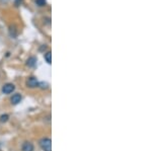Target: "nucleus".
<instances>
[{
	"label": "nucleus",
	"instance_id": "1",
	"mask_svg": "<svg viewBox=\"0 0 152 151\" xmlns=\"http://www.w3.org/2000/svg\"><path fill=\"white\" fill-rule=\"evenodd\" d=\"M40 145L44 151H52V141L50 138H43L40 141Z\"/></svg>",
	"mask_w": 152,
	"mask_h": 151
},
{
	"label": "nucleus",
	"instance_id": "2",
	"mask_svg": "<svg viewBox=\"0 0 152 151\" xmlns=\"http://www.w3.org/2000/svg\"><path fill=\"white\" fill-rule=\"evenodd\" d=\"M40 83H39L38 79L36 77H29L26 80V86L29 87V88H35V87H38Z\"/></svg>",
	"mask_w": 152,
	"mask_h": 151
},
{
	"label": "nucleus",
	"instance_id": "3",
	"mask_svg": "<svg viewBox=\"0 0 152 151\" xmlns=\"http://www.w3.org/2000/svg\"><path fill=\"white\" fill-rule=\"evenodd\" d=\"M14 89H15V86H14L12 83H6L3 85V87H2V91H3V93H5V94L11 93Z\"/></svg>",
	"mask_w": 152,
	"mask_h": 151
},
{
	"label": "nucleus",
	"instance_id": "4",
	"mask_svg": "<svg viewBox=\"0 0 152 151\" xmlns=\"http://www.w3.org/2000/svg\"><path fill=\"white\" fill-rule=\"evenodd\" d=\"M11 104H18L21 101V96L19 93H16V94H13L11 97Z\"/></svg>",
	"mask_w": 152,
	"mask_h": 151
},
{
	"label": "nucleus",
	"instance_id": "5",
	"mask_svg": "<svg viewBox=\"0 0 152 151\" xmlns=\"http://www.w3.org/2000/svg\"><path fill=\"white\" fill-rule=\"evenodd\" d=\"M23 151H34V145L31 142H24L23 145Z\"/></svg>",
	"mask_w": 152,
	"mask_h": 151
},
{
	"label": "nucleus",
	"instance_id": "6",
	"mask_svg": "<svg viewBox=\"0 0 152 151\" xmlns=\"http://www.w3.org/2000/svg\"><path fill=\"white\" fill-rule=\"evenodd\" d=\"M36 63H37V58L31 57L28 60V62H26V65H28V66H29V67H34L36 65Z\"/></svg>",
	"mask_w": 152,
	"mask_h": 151
},
{
	"label": "nucleus",
	"instance_id": "7",
	"mask_svg": "<svg viewBox=\"0 0 152 151\" xmlns=\"http://www.w3.org/2000/svg\"><path fill=\"white\" fill-rule=\"evenodd\" d=\"M45 60L47 61L48 64L52 63V54H51V52H47L45 54Z\"/></svg>",
	"mask_w": 152,
	"mask_h": 151
},
{
	"label": "nucleus",
	"instance_id": "8",
	"mask_svg": "<svg viewBox=\"0 0 152 151\" xmlns=\"http://www.w3.org/2000/svg\"><path fill=\"white\" fill-rule=\"evenodd\" d=\"M36 3L38 4L39 6H44V5H46L47 1H46V0H36Z\"/></svg>",
	"mask_w": 152,
	"mask_h": 151
},
{
	"label": "nucleus",
	"instance_id": "9",
	"mask_svg": "<svg viewBox=\"0 0 152 151\" xmlns=\"http://www.w3.org/2000/svg\"><path fill=\"white\" fill-rule=\"evenodd\" d=\"M8 115H3L0 117V122H2V123H4V122H6L7 120H8Z\"/></svg>",
	"mask_w": 152,
	"mask_h": 151
}]
</instances>
